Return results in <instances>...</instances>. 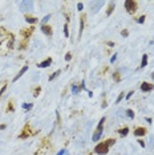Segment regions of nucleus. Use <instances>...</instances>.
<instances>
[{
  "instance_id": "7ed1b4c3",
  "label": "nucleus",
  "mask_w": 154,
  "mask_h": 155,
  "mask_svg": "<svg viewBox=\"0 0 154 155\" xmlns=\"http://www.w3.org/2000/svg\"><path fill=\"white\" fill-rule=\"evenodd\" d=\"M33 134H36V131L32 129V126H31L29 123H27V125L24 126L23 131H21V133L19 134V138H20V139H27V138L32 137Z\"/></svg>"
},
{
  "instance_id": "423d86ee",
  "label": "nucleus",
  "mask_w": 154,
  "mask_h": 155,
  "mask_svg": "<svg viewBox=\"0 0 154 155\" xmlns=\"http://www.w3.org/2000/svg\"><path fill=\"white\" fill-rule=\"evenodd\" d=\"M104 123H105V117L101 118V121H100V123H98V126H97V129H96V131H94V134H93V138L92 139L94 140V142H97L98 140V138L102 135V130H104Z\"/></svg>"
},
{
  "instance_id": "9b49d317",
  "label": "nucleus",
  "mask_w": 154,
  "mask_h": 155,
  "mask_svg": "<svg viewBox=\"0 0 154 155\" xmlns=\"http://www.w3.org/2000/svg\"><path fill=\"white\" fill-rule=\"evenodd\" d=\"M145 134H146V129L145 127H137L134 130V135L136 137H144Z\"/></svg>"
},
{
  "instance_id": "aec40b11",
  "label": "nucleus",
  "mask_w": 154,
  "mask_h": 155,
  "mask_svg": "<svg viewBox=\"0 0 154 155\" xmlns=\"http://www.w3.org/2000/svg\"><path fill=\"white\" fill-rule=\"evenodd\" d=\"M118 133L122 135V137H126L128 133H129V127H124V129H121V130H118Z\"/></svg>"
},
{
  "instance_id": "b1692460",
  "label": "nucleus",
  "mask_w": 154,
  "mask_h": 155,
  "mask_svg": "<svg viewBox=\"0 0 154 155\" xmlns=\"http://www.w3.org/2000/svg\"><path fill=\"white\" fill-rule=\"evenodd\" d=\"M78 92H80V88H78L77 85L72 86V93H73V94H78Z\"/></svg>"
},
{
  "instance_id": "ea45409f",
  "label": "nucleus",
  "mask_w": 154,
  "mask_h": 155,
  "mask_svg": "<svg viewBox=\"0 0 154 155\" xmlns=\"http://www.w3.org/2000/svg\"><path fill=\"white\" fill-rule=\"evenodd\" d=\"M102 108H106V101L105 100L102 101Z\"/></svg>"
},
{
  "instance_id": "2eb2a0df",
  "label": "nucleus",
  "mask_w": 154,
  "mask_h": 155,
  "mask_svg": "<svg viewBox=\"0 0 154 155\" xmlns=\"http://www.w3.org/2000/svg\"><path fill=\"white\" fill-rule=\"evenodd\" d=\"M114 7H116V3H114V1H110V4H109L108 9H106V15H108V16H110L112 13H113V9H114Z\"/></svg>"
},
{
  "instance_id": "ddd939ff",
  "label": "nucleus",
  "mask_w": 154,
  "mask_h": 155,
  "mask_svg": "<svg viewBox=\"0 0 154 155\" xmlns=\"http://www.w3.org/2000/svg\"><path fill=\"white\" fill-rule=\"evenodd\" d=\"M51 64H52V58L51 57H48L47 60H44L43 62H40L39 64V68H48V66H51Z\"/></svg>"
},
{
  "instance_id": "cd10ccee",
  "label": "nucleus",
  "mask_w": 154,
  "mask_h": 155,
  "mask_svg": "<svg viewBox=\"0 0 154 155\" xmlns=\"http://www.w3.org/2000/svg\"><path fill=\"white\" fill-rule=\"evenodd\" d=\"M40 90H41V88H40V86H37V88L35 89V92H33V95H35V97H37L39 93H40Z\"/></svg>"
},
{
  "instance_id": "20e7f679",
  "label": "nucleus",
  "mask_w": 154,
  "mask_h": 155,
  "mask_svg": "<svg viewBox=\"0 0 154 155\" xmlns=\"http://www.w3.org/2000/svg\"><path fill=\"white\" fill-rule=\"evenodd\" d=\"M49 147H51V145H49V140H48V139H43V142H41L40 147L37 148V151L35 153V155H45V154L49 151Z\"/></svg>"
},
{
  "instance_id": "4468645a",
  "label": "nucleus",
  "mask_w": 154,
  "mask_h": 155,
  "mask_svg": "<svg viewBox=\"0 0 154 155\" xmlns=\"http://www.w3.org/2000/svg\"><path fill=\"white\" fill-rule=\"evenodd\" d=\"M32 5H33V3H32V1H21V3H20V7L23 8L21 11H24V8H28V9H32Z\"/></svg>"
},
{
  "instance_id": "6e6552de",
  "label": "nucleus",
  "mask_w": 154,
  "mask_h": 155,
  "mask_svg": "<svg viewBox=\"0 0 154 155\" xmlns=\"http://www.w3.org/2000/svg\"><path fill=\"white\" fill-rule=\"evenodd\" d=\"M153 89H154L153 84H149V82H142L141 84V90L142 92H152Z\"/></svg>"
},
{
  "instance_id": "f8f14e48",
  "label": "nucleus",
  "mask_w": 154,
  "mask_h": 155,
  "mask_svg": "<svg viewBox=\"0 0 154 155\" xmlns=\"http://www.w3.org/2000/svg\"><path fill=\"white\" fill-rule=\"evenodd\" d=\"M27 70H28V65H24L23 68H21V69H20V72H19L17 73V74H16V77L15 78H13V82H16V81H17L19 80V78H20L21 77V76H23L24 74V73H25L27 72Z\"/></svg>"
},
{
  "instance_id": "f03ea898",
  "label": "nucleus",
  "mask_w": 154,
  "mask_h": 155,
  "mask_svg": "<svg viewBox=\"0 0 154 155\" xmlns=\"http://www.w3.org/2000/svg\"><path fill=\"white\" fill-rule=\"evenodd\" d=\"M116 143V139H106L105 142H101L94 147V153L100 155H105L109 153V148Z\"/></svg>"
},
{
  "instance_id": "79ce46f5",
  "label": "nucleus",
  "mask_w": 154,
  "mask_h": 155,
  "mask_svg": "<svg viewBox=\"0 0 154 155\" xmlns=\"http://www.w3.org/2000/svg\"><path fill=\"white\" fill-rule=\"evenodd\" d=\"M64 155H69V154H68V153H65V154H64Z\"/></svg>"
},
{
  "instance_id": "f257e3e1",
  "label": "nucleus",
  "mask_w": 154,
  "mask_h": 155,
  "mask_svg": "<svg viewBox=\"0 0 154 155\" xmlns=\"http://www.w3.org/2000/svg\"><path fill=\"white\" fill-rule=\"evenodd\" d=\"M13 33H9L5 28H0V54H8L13 48Z\"/></svg>"
},
{
  "instance_id": "a19ab883",
  "label": "nucleus",
  "mask_w": 154,
  "mask_h": 155,
  "mask_svg": "<svg viewBox=\"0 0 154 155\" xmlns=\"http://www.w3.org/2000/svg\"><path fill=\"white\" fill-rule=\"evenodd\" d=\"M152 78H154V72H153V74H152Z\"/></svg>"
},
{
  "instance_id": "473e14b6",
  "label": "nucleus",
  "mask_w": 154,
  "mask_h": 155,
  "mask_svg": "<svg viewBox=\"0 0 154 155\" xmlns=\"http://www.w3.org/2000/svg\"><path fill=\"white\" fill-rule=\"evenodd\" d=\"M71 58H72V54H71V53H66V54H65V60L66 61H71Z\"/></svg>"
},
{
  "instance_id": "7c9ffc66",
  "label": "nucleus",
  "mask_w": 154,
  "mask_h": 155,
  "mask_svg": "<svg viewBox=\"0 0 154 155\" xmlns=\"http://www.w3.org/2000/svg\"><path fill=\"white\" fill-rule=\"evenodd\" d=\"M122 98H124V93H121V94H120L118 97H117V100H116V103H120V101H121Z\"/></svg>"
},
{
  "instance_id": "c756f323",
  "label": "nucleus",
  "mask_w": 154,
  "mask_h": 155,
  "mask_svg": "<svg viewBox=\"0 0 154 155\" xmlns=\"http://www.w3.org/2000/svg\"><path fill=\"white\" fill-rule=\"evenodd\" d=\"M5 89H7V82H4V85H3V88L0 89V97H1V94H3V93H4V90H5Z\"/></svg>"
},
{
  "instance_id": "f704fd0d",
  "label": "nucleus",
  "mask_w": 154,
  "mask_h": 155,
  "mask_svg": "<svg viewBox=\"0 0 154 155\" xmlns=\"http://www.w3.org/2000/svg\"><path fill=\"white\" fill-rule=\"evenodd\" d=\"M77 8H78V11H81V9L84 8V4H82V3H78V4H77Z\"/></svg>"
},
{
  "instance_id": "6ab92c4d",
  "label": "nucleus",
  "mask_w": 154,
  "mask_h": 155,
  "mask_svg": "<svg viewBox=\"0 0 154 155\" xmlns=\"http://www.w3.org/2000/svg\"><path fill=\"white\" fill-rule=\"evenodd\" d=\"M147 65V54L142 56V62H141V68H145Z\"/></svg>"
},
{
  "instance_id": "72a5a7b5",
  "label": "nucleus",
  "mask_w": 154,
  "mask_h": 155,
  "mask_svg": "<svg viewBox=\"0 0 154 155\" xmlns=\"http://www.w3.org/2000/svg\"><path fill=\"white\" fill-rule=\"evenodd\" d=\"M133 94H134V92H133V90H131V92H129L128 94H126V100H130V97H131Z\"/></svg>"
},
{
  "instance_id": "bb28decb",
  "label": "nucleus",
  "mask_w": 154,
  "mask_h": 155,
  "mask_svg": "<svg viewBox=\"0 0 154 155\" xmlns=\"http://www.w3.org/2000/svg\"><path fill=\"white\" fill-rule=\"evenodd\" d=\"M126 115H128L129 118H134V111L129 109V110H126Z\"/></svg>"
},
{
  "instance_id": "e433bc0d",
  "label": "nucleus",
  "mask_w": 154,
  "mask_h": 155,
  "mask_svg": "<svg viewBox=\"0 0 154 155\" xmlns=\"http://www.w3.org/2000/svg\"><path fill=\"white\" fill-rule=\"evenodd\" d=\"M65 153H66V150H65V148H63L61 151H58V153H57V155H64Z\"/></svg>"
},
{
  "instance_id": "5701e85b",
  "label": "nucleus",
  "mask_w": 154,
  "mask_h": 155,
  "mask_svg": "<svg viewBox=\"0 0 154 155\" xmlns=\"http://www.w3.org/2000/svg\"><path fill=\"white\" fill-rule=\"evenodd\" d=\"M33 108V103H23V109L24 110H31Z\"/></svg>"
},
{
  "instance_id": "0eeeda50",
  "label": "nucleus",
  "mask_w": 154,
  "mask_h": 155,
  "mask_svg": "<svg viewBox=\"0 0 154 155\" xmlns=\"http://www.w3.org/2000/svg\"><path fill=\"white\" fill-rule=\"evenodd\" d=\"M33 31H35V27H29V28H23V29L20 31V35L23 36L24 39H28L31 35L33 33Z\"/></svg>"
},
{
  "instance_id": "393cba45",
  "label": "nucleus",
  "mask_w": 154,
  "mask_h": 155,
  "mask_svg": "<svg viewBox=\"0 0 154 155\" xmlns=\"http://www.w3.org/2000/svg\"><path fill=\"white\" fill-rule=\"evenodd\" d=\"M145 19H146V16H145V15H142L141 17H138V19H137V23H138V24H144V23H145Z\"/></svg>"
},
{
  "instance_id": "1a4fd4ad",
  "label": "nucleus",
  "mask_w": 154,
  "mask_h": 155,
  "mask_svg": "<svg viewBox=\"0 0 154 155\" xmlns=\"http://www.w3.org/2000/svg\"><path fill=\"white\" fill-rule=\"evenodd\" d=\"M85 19H86V15L82 13L80 17V31H78V36L82 35V31H84V27H85Z\"/></svg>"
},
{
  "instance_id": "c85d7f7f",
  "label": "nucleus",
  "mask_w": 154,
  "mask_h": 155,
  "mask_svg": "<svg viewBox=\"0 0 154 155\" xmlns=\"http://www.w3.org/2000/svg\"><path fill=\"white\" fill-rule=\"evenodd\" d=\"M49 19H51V15H47V16H44V19H43V20H41V21H43V25L45 24V23L49 20Z\"/></svg>"
},
{
  "instance_id": "39448f33",
  "label": "nucleus",
  "mask_w": 154,
  "mask_h": 155,
  "mask_svg": "<svg viewBox=\"0 0 154 155\" xmlns=\"http://www.w3.org/2000/svg\"><path fill=\"white\" fill-rule=\"evenodd\" d=\"M125 8H126V11L130 15H133V13L138 9V3H137L136 0H126V1H125Z\"/></svg>"
},
{
  "instance_id": "a211bd4d",
  "label": "nucleus",
  "mask_w": 154,
  "mask_h": 155,
  "mask_svg": "<svg viewBox=\"0 0 154 155\" xmlns=\"http://www.w3.org/2000/svg\"><path fill=\"white\" fill-rule=\"evenodd\" d=\"M27 45H28V41H27V39H24V40L21 41L20 46H19V50H23V49H25V48H27Z\"/></svg>"
},
{
  "instance_id": "f3484780",
  "label": "nucleus",
  "mask_w": 154,
  "mask_h": 155,
  "mask_svg": "<svg viewBox=\"0 0 154 155\" xmlns=\"http://www.w3.org/2000/svg\"><path fill=\"white\" fill-rule=\"evenodd\" d=\"M11 111H15V106H13V101L12 100L8 102V106H7V109H5V113H11Z\"/></svg>"
},
{
  "instance_id": "dca6fc26",
  "label": "nucleus",
  "mask_w": 154,
  "mask_h": 155,
  "mask_svg": "<svg viewBox=\"0 0 154 155\" xmlns=\"http://www.w3.org/2000/svg\"><path fill=\"white\" fill-rule=\"evenodd\" d=\"M24 17H25V20H27L28 23H29V24H36V23L39 21L36 17H33V16H29V15H25Z\"/></svg>"
},
{
  "instance_id": "58836bf2",
  "label": "nucleus",
  "mask_w": 154,
  "mask_h": 155,
  "mask_svg": "<svg viewBox=\"0 0 154 155\" xmlns=\"http://www.w3.org/2000/svg\"><path fill=\"white\" fill-rule=\"evenodd\" d=\"M5 127H7V126H5V125H4V123H3V125H0V130H4V129H5Z\"/></svg>"
},
{
  "instance_id": "4be33fe9",
  "label": "nucleus",
  "mask_w": 154,
  "mask_h": 155,
  "mask_svg": "<svg viewBox=\"0 0 154 155\" xmlns=\"http://www.w3.org/2000/svg\"><path fill=\"white\" fill-rule=\"evenodd\" d=\"M113 78H114L116 82H118V81L121 80V74H120V72H114L113 73Z\"/></svg>"
},
{
  "instance_id": "a878e982",
  "label": "nucleus",
  "mask_w": 154,
  "mask_h": 155,
  "mask_svg": "<svg viewBox=\"0 0 154 155\" xmlns=\"http://www.w3.org/2000/svg\"><path fill=\"white\" fill-rule=\"evenodd\" d=\"M64 35H65V37H69V31H68V24L64 25Z\"/></svg>"
},
{
  "instance_id": "9d476101",
  "label": "nucleus",
  "mask_w": 154,
  "mask_h": 155,
  "mask_svg": "<svg viewBox=\"0 0 154 155\" xmlns=\"http://www.w3.org/2000/svg\"><path fill=\"white\" fill-rule=\"evenodd\" d=\"M41 31H43V33H45L47 36H52V33H53L52 27H49V25H47V24L41 25Z\"/></svg>"
},
{
  "instance_id": "412c9836",
  "label": "nucleus",
  "mask_w": 154,
  "mask_h": 155,
  "mask_svg": "<svg viewBox=\"0 0 154 155\" xmlns=\"http://www.w3.org/2000/svg\"><path fill=\"white\" fill-rule=\"evenodd\" d=\"M60 73H61V70H60V69H58V70H56V72L53 73V74L51 76V77H49V81H53L56 77H58V76H60Z\"/></svg>"
},
{
  "instance_id": "c9c22d12",
  "label": "nucleus",
  "mask_w": 154,
  "mask_h": 155,
  "mask_svg": "<svg viewBox=\"0 0 154 155\" xmlns=\"http://www.w3.org/2000/svg\"><path fill=\"white\" fill-rule=\"evenodd\" d=\"M116 60H117V54H113V56H112V58H110V62H114Z\"/></svg>"
},
{
  "instance_id": "2f4dec72",
  "label": "nucleus",
  "mask_w": 154,
  "mask_h": 155,
  "mask_svg": "<svg viewBox=\"0 0 154 155\" xmlns=\"http://www.w3.org/2000/svg\"><path fill=\"white\" fill-rule=\"evenodd\" d=\"M121 35L124 36V37H128V36H129V32H128L126 29H124V31H122V32H121Z\"/></svg>"
},
{
  "instance_id": "4c0bfd02",
  "label": "nucleus",
  "mask_w": 154,
  "mask_h": 155,
  "mask_svg": "<svg viewBox=\"0 0 154 155\" xmlns=\"http://www.w3.org/2000/svg\"><path fill=\"white\" fill-rule=\"evenodd\" d=\"M138 143H139V145H141V147H145V142H144V140L138 139Z\"/></svg>"
}]
</instances>
